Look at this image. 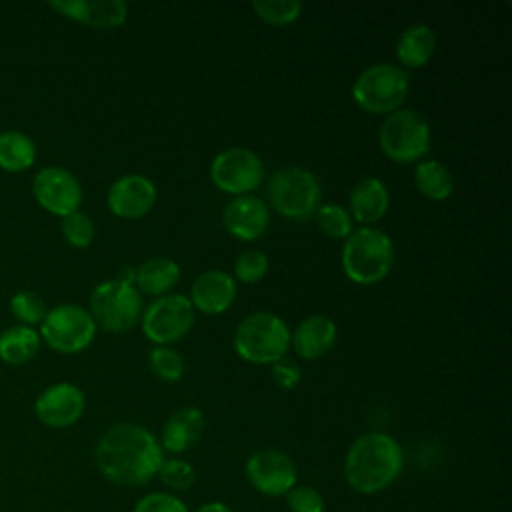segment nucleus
I'll list each match as a JSON object with an SVG mask.
<instances>
[{
  "mask_svg": "<svg viewBox=\"0 0 512 512\" xmlns=\"http://www.w3.org/2000/svg\"><path fill=\"white\" fill-rule=\"evenodd\" d=\"M40 340L58 354H78L96 336V322L88 308L72 302L50 308L40 322Z\"/></svg>",
  "mask_w": 512,
  "mask_h": 512,
  "instance_id": "obj_9",
  "label": "nucleus"
},
{
  "mask_svg": "<svg viewBox=\"0 0 512 512\" xmlns=\"http://www.w3.org/2000/svg\"><path fill=\"white\" fill-rule=\"evenodd\" d=\"M142 296L134 284L118 278L96 284L88 296V312L106 332H126L142 318Z\"/></svg>",
  "mask_w": 512,
  "mask_h": 512,
  "instance_id": "obj_7",
  "label": "nucleus"
},
{
  "mask_svg": "<svg viewBox=\"0 0 512 512\" xmlns=\"http://www.w3.org/2000/svg\"><path fill=\"white\" fill-rule=\"evenodd\" d=\"M394 266L390 236L374 226L352 230L342 246V270L348 280L370 286L384 280Z\"/></svg>",
  "mask_w": 512,
  "mask_h": 512,
  "instance_id": "obj_3",
  "label": "nucleus"
},
{
  "mask_svg": "<svg viewBox=\"0 0 512 512\" xmlns=\"http://www.w3.org/2000/svg\"><path fill=\"white\" fill-rule=\"evenodd\" d=\"M40 344L36 328L12 324L0 332V360L8 366H24L36 358Z\"/></svg>",
  "mask_w": 512,
  "mask_h": 512,
  "instance_id": "obj_24",
  "label": "nucleus"
},
{
  "mask_svg": "<svg viewBox=\"0 0 512 512\" xmlns=\"http://www.w3.org/2000/svg\"><path fill=\"white\" fill-rule=\"evenodd\" d=\"M266 196L280 216L290 220H308L320 208L322 188L310 170L286 166L272 174L266 186Z\"/></svg>",
  "mask_w": 512,
  "mask_h": 512,
  "instance_id": "obj_5",
  "label": "nucleus"
},
{
  "mask_svg": "<svg viewBox=\"0 0 512 512\" xmlns=\"http://www.w3.org/2000/svg\"><path fill=\"white\" fill-rule=\"evenodd\" d=\"M8 308H10V314L16 320V324L30 326V328L40 326V322L44 320V316L48 312L44 298L40 294H36L34 290L14 292L8 302Z\"/></svg>",
  "mask_w": 512,
  "mask_h": 512,
  "instance_id": "obj_27",
  "label": "nucleus"
},
{
  "mask_svg": "<svg viewBox=\"0 0 512 512\" xmlns=\"http://www.w3.org/2000/svg\"><path fill=\"white\" fill-rule=\"evenodd\" d=\"M268 266V256L262 250H244L234 260V278L244 284H256L266 276Z\"/></svg>",
  "mask_w": 512,
  "mask_h": 512,
  "instance_id": "obj_33",
  "label": "nucleus"
},
{
  "mask_svg": "<svg viewBox=\"0 0 512 512\" xmlns=\"http://www.w3.org/2000/svg\"><path fill=\"white\" fill-rule=\"evenodd\" d=\"M272 378H274V382L282 390H292V388H296L300 384L302 370H300V366L296 362L282 358V360L272 364Z\"/></svg>",
  "mask_w": 512,
  "mask_h": 512,
  "instance_id": "obj_36",
  "label": "nucleus"
},
{
  "mask_svg": "<svg viewBox=\"0 0 512 512\" xmlns=\"http://www.w3.org/2000/svg\"><path fill=\"white\" fill-rule=\"evenodd\" d=\"M408 74L394 64H374L352 84L354 102L368 114H392L408 96Z\"/></svg>",
  "mask_w": 512,
  "mask_h": 512,
  "instance_id": "obj_8",
  "label": "nucleus"
},
{
  "mask_svg": "<svg viewBox=\"0 0 512 512\" xmlns=\"http://www.w3.org/2000/svg\"><path fill=\"white\" fill-rule=\"evenodd\" d=\"M194 512H234V510L228 504H224V502L212 500V502H206V504L198 506Z\"/></svg>",
  "mask_w": 512,
  "mask_h": 512,
  "instance_id": "obj_37",
  "label": "nucleus"
},
{
  "mask_svg": "<svg viewBox=\"0 0 512 512\" xmlns=\"http://www.w3.org/2000/svg\"><path fill=\"white\" fill-rule=\"evenodd\" d=\"M30 188L36 204L58 218L80 210V204L84 200L80 180L64 166L40 168L34 174Z\"/></svg>",
  "mask_w": 512,
  "mask_h": 512,
  "instance_id": "obj_12",
  "label": "nucleus"
},
{
  "mask_svg": "<svg viewBox=\"0 0 512 512\" xmlns=\"http://www.w3.org/2000/svg\"><path fill=\"white\" fill-rule=\"evenodd\" d=\"M194 306L184 294H164L142 310V332L156 346L182 340L194 326Z\"/></svg>",
  "mask_w": 512,
  "mask_h": 512,
  "instance_id": "obj_10",
  "label": "nucleus"
},
{
  "mask_svg": "<svg viewBox=\"0 0 512 512\" xmlns=\"http://www.w3.org/2000/svg\"><path fill=\"white\" fill-rule=\"evenodd\" d=\"M156 476L166 488L174 492H184L192 488L196 482V472L192 464L182 458H164Z\"/></svg>",
  "mask_w": 512,
  "mask_h": 512,
  "instance_id": "obj_32",
  "label": "nucleus"
},
{
  "mask_svg": "<svg viewBox=\"0 0 512 512\" xmlns=\"http://www.w3.org/2000/svg\"><path fill=\"white\" fill-rule=\"evenodd\" d=\"M436 52V32L428 24L408 26L396 42V58L408 68H422Z\"/></svg>",
  "mask_w": 512,
  "mask_h": 512,
  "instance_id": "obj_23",
  "label": "nucleus"
},
{
  "mask_svg": "<svg viewBox=\"0 0 512 512\" xmlns=\"http://www.w3.org/2000/svg\"><path fill=\"white\" fill-rule=\"evenodd\" d=\"M148 366L164 382H178L184 376V358L170 346H154L148 354Z\"/></svg>",
  "mask_w": 512,
  "mask_h": 512,
  "instance_id": "obj_30",
  "label": "nucleus"
},
{
  "mask_svg": "<svg viewBox=\"0 0 512 512\" xmlns=\"http://www.w3.org/2000/svg\"><path fill=\"white\" fill-rule=\"evenodd\" d=\"M206 420L200 408L196 406H184L172 412L162 428V450L170 454H182L198 444L202 438Z\"/></svg>",
  "mask_w": 512,
  "mask_h": 512,
  "instance_id": "obj_20",
  "label": "nucleus"
},
{
  "mask_svg": "<svg viewBox=\"0 0 512 512\" xmlns=\"http://www.w3.org/2000/svg\"><path fill=\"white\" fill-rule=\"evenodd\" d=\"M210 180L226 194L244 196L262 184L264 164L254 150L232 146L214 156L210 164Z\"/></svg>",
  "mask_w": 512,
  "mask_h": 512,
  "instance_id": "obj_11",
  "label": "nucleus"
},
{
  "mask_svg": "<svg viewBox=\"0 0 512 512\" xmlns=\"http://www.w3.org/2000/svg\"><path fill=\"white\" fill-rule=\"evenodd\" d=\"M404 468V450L386 432H366L358 436L344 458V478L348 486L364 496L390 488Z\"/></svg>",
  "mask_w": 512,
  "mask_h": 512,
  "instance_id": "obj_2",
  "label": "nucleus"
},
{
  "mask_svg": "<svg viewBox=\"0 0 512 512\" xmlns=\"http://www.w3.org/2000/svg\"><path fill=\"white\" fill-rule=\"evenodd\" d=\"M414 184L418 192L432 202L446 200L454 192V176L438 160L420 162L414 170Z\"/></svg>",
  "mask_w": 512,
  "mask_h": 512,
  "instance_id": "obj_26",
  "label": "nucleus"
},
{
  "mask_svg": "<svg viewBox=\"0 0 512 512\" xmlns=\"http://www.w3.org/2000/svg\"><path fill=\"white\" fill-rule=\"evenodd\" d=\"M234 352L252 364H274L286 358L290 348L288 324L272 312L248 314L234 330Z\"/></svg>",
  "mask_w": 512,
  "mask_h": 512,
  "instance_id": "obj_4",
  "label": "nucleus"
},
{
  "mask_svg": "<svg viewBox=\"0 0 512 512\" xmlns=\"http://www.w3.org/2000/svg\"><path fill=\"white\" fill-rule=\"evenodd\" d=\"M246 478L264 496H286L296 486L298 468L288 452L260 448L246 460Z\"/></svg>",
  "mask_w": 512,
  "mask_h": 512,
  "instance_id": "obj_13",
  "label": "nucleus"
},
{
  "mask_svg": "<svg viewBox=\"0 0 512 512\" xmlns=\"http://www.w3.org/2000/svg\"><path fill=\"white\" fill-rule=\"evenodd\" d=\"M164 450L156 436L134 422L112 424L96 442L94 464L116 486H142L156 478Z\"/></svg>",
  "mask_w": 512,
  "mask_h": 512,
  "instance_id": "obj_1",
  "label": "nucleus"
},
{
  "mask_svg": "<svg viewBox=\"0 0 512 512\" xmlns=\"http://www.w3.org/2000/svg\"><path fill=\"white\" fill-rule=\"evenodd\" d=\"M224 230L238 240L260 238L270 224V208L254 194L234 196L222 212Z\"/></svg>",
  "mask_w": 512,
  "mask_h": 512,
  "instance_id": "obj_16",
  "label": "nucleus"
},
{
  "mask_svg": "<svg viewBox=\"0 0 512 512\" xmlns=\"http://www.w3.org/2000/svg\"><path fill=\"white\" fill-rule=\"evenodd\" d=\"M388 206H390V194L386 184L378 178L368 176L358 180L352 186L346 210L350 212L352 220L364 226H370L380 218H384V214L388 212Z\"/></svg>",
  "mask_w": 512,
  "mask_h": 512,
  "instance_id": "obj_21",
  "label": "nucleus"
},
{
  "mask_svg": "<svg viewBox=\"0 0 512 512\" xmlns=\"http://www.w3.org/2000/svg\"><path fill=\"white\" fill-rule=\"evenodd\" d=\"M236 298V280L222 270L202 272L190 290V302L194 310L216 316L226 312Z\"/></svg>",
  "mask_w": 512,
  "mask_h": 512,
  "instance_id": "obj_19",
  "label": "nucleus"
},
{
  "mask_svg": "<svg viewBox=\"0 0 512 512\" xmlns=\"http://www.w3.org/2000/svg\"><path fill=\"white\" fill-rule=\"evenodd\" d=\"M120 282H126V284H134V278H136V268H132V266H124V268H120V272H118V276H116Z\"/></svg>",
  "mask_w": 512,
  "mask_h": 512,
  "instance_id": "obj_38",
  "label": "nucleus"
},
{
  "mask_svg": "<svg viewBox=\"0 0 512 512\" xmlns=\"http://www.w3.org/2000/svg\"><path fill=\"white\" fill-rule=\"evenodd\" d=\"M286 506L290 512H324L326 502L324 496L308 484H296L286 494Z\"/></svg>",
  "mask_w": 512,
  "mask_h": 512,
  "instance_id": "obj_34",
  "label": "nucleus"
},
{
  "mask_svg": "<svg viewBox=\"0 0 512 512\" xmlns=\"http://www.w3.org/2000/svg\"><path fill=\"white\" fill-rule=\"evenodd\" d=\"M318 228L334 240H346L352 234V216L340 204H320L316 210Z\"/></svg>",
  "mask_w": 512,
  "mask_h": 512,
  "instance_id": "obj_29",
  "label": "nucleus"
},
{
  "mask_svg": "<svg viewBox=\"0 0 512 512\" xmlns=\"http://www.w3.org/2000/svg\"><path fill=\"white\" fill-rule=\"evenodd\" d=\"M254 14L270 26H288L298 20L302 2L298 0H256L250 4Z\"/></svg>",
  "mask_w": 512,
  "mask_h": 512,
  "instance_id": "obj_28",
  "label": "nucleus"
},
{
  "mask_svg": "<svg viewBox=\"0 0 512 512\" xmlns=\"http://www.w3.org/2000/svg\"><path fill=\"white\" fill-rule=\"evenodd\" d=\"M180 280V266L168 256H152L136 268L134 286L138 292L150 296H164Z\"/></svg>",
  "mask_w": 512,
  "mask_h": 512,
  "instance_id": "obj_22",
  "label": "nucleus"
},
{
  "mask_svg": "<svg viewBox=\"0 0 512 512\" xmlns=\"http://www.w3.org/2000/svg\"><path fill=\"white\" fill-rule=\"evenodd\" d=\"M134 512H190V510L184 504V500H180L172 492H150L136 502Z\"/></svg>",
  "mask_w": 512,
  "mask_h": 512,
  "instance_id": "obj_35",
  "label": "nucleus"
},
{
  "mask_svg": "<svg viewBox=\"0 0 512 512\" xmlns=\"http://www.w3.org/2000/svg\"><path fill=\"white\" fill-rule=\"evenodd\" d=\"M48 6L72 22L104 30L118 28L128 18V6L122 0H52Z\"/></svg>",
  "mask_w": 512,
  "mask_h": 512,
  "instance_id": "obj_17",
  "label": "nucleus"
},
{
  "mask_svg": "<svg viewBox=\"0 0 512 512\" xmlns=\"http://www.w3.org/2000/svg\"><path fill=\"white\" fill-rule=\"evenodd\" d=\"M38 158L36 142L22 130L10 128L0 132V170L24 172L34 166Z\"/></svg>",
  "mask_w": 512,
  "mask_h": 512,
  "instance_id": "obj_25",
  "label": "nucleus"
},
{
  "mask_svg": "<svg viewBox=\"0 0 512 512\" xmlns=\"http://www.w3.org/2000/svg\"><path fill=\"white\" fill-rule=\"evenodd\" d=\"M378 144L392 162L412 164L430 150V126L420 112L398 108L380 124Z\"/></svg>",
  "mask_w": 512,
  "mask_h": 512,
  "instance_id": "obj_6",
  "label": "nucleus"
},
{
  "mask_svg": "<svg viewBox=\"0 0 512 512\" xmlns=\"http://www.w3.org/2000/svg\"><path fill=\"white\" fill-rule=\"evenodd\" d=\"M86 408L84 392L72 382H54L34 400L36 418L48 428H68L76 424Z\"/></svg>",
  "mask_w": 512,
  "mask_h": 512,
  "instance_id": "obj_14",
  "label": "nucleus"
},
{
  "mask_svg": "<svg viewBox=\"0 0 512 512\" xmlns=\"http://www.w3.org/2000/svg\"><path fill=\"white\" fill-rule=\"evenodd\" d=\"M60 220H62L60 232L72 248H86L92 244V240L96 236V226H94V220L86 212L76 210Z\"/></svg>",
  "mask_w": 512,
  "mask_h": 512,
  "instance_id": "obj_31",
  "label": "nucleus"
},
{
  "mask_svg": "<svg viewBox=\"0 0 512 512\" xmlns=\"http://www.w3.org/2000/svg\"><path fill=\"white\" fill-rule=\"evenodd\" d=\"M338 338L336 322L326 314L306 316L294 332H290V346L304 360H318L326 356Z\"/></svg>",
  "mask_w": 512,
  "mask_h": 512,
  "instance_id": "obj_18",
  "label": "nucleus"
},
{
  "mask_svg": "<svg viewBox=\"0 0 512 512\" xmlns=\"http://www.w3.org/2000/svg\"><path fill=\"white\" fill-rule=\"evenodd\" d=\"M156 186L142 174H126L114 180L106 192L108 210L124 220L146 216L156 204Z\"/></svg>",
  "mask_w": 512,
  "mask_h": 512,
  "instance_id": "obj_15",
  "label": "nucleus"
}]
</instances>
